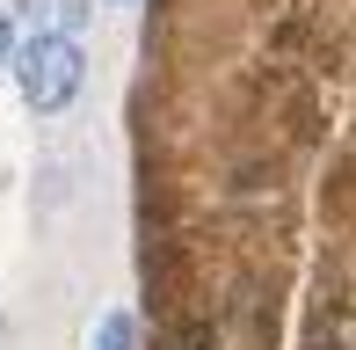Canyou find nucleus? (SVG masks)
<instances>
[{
    "label": "nucleus",
    "mask_w": 356,
    "mask_h": 350,
    "mask_svg": "<svg viewBox=\"0 0 356 350\" xmlns=\"http://www.w3.org/2000/svg\"><path fill=\"white\" fill-rule=\"evenodd\" d=\"M80 73H88L80 37H29L22 59H15V81H22V102L29 109H66L80 95Z\"/></svg>",
    "instance_id": "f257e3e1"
},
{
    "label": "nucleus",
    "mask_w": 356,
    "mask_h": 350,
    "mask_svg": "<svg viewBox=\"0 0 356 350\" xmlns=\"http://www.w3.org/2000/svg\"><path fill=\"white\" fill-rule=\"evenodd\" d=\"M22 15H29L37 37H73V29L95 15V0H22Z\"/></svg>",
    "instance_id": "f03ea898"
},
{
    "label": "nucleus",
    "mask_w": 356,
    "mask_h": 350,
    "mask_svg": "<svg viewBox=\"0 0 356 350\" xmlns=\"http://www.w3.org/2000/svg\"><path fill=\"white\" fill-rule=\"evenodd\" d=\"M160 350H218V336H211V321H175L160 336Z\"/></svg>",
    "instance_id": "7ed1b4c3"
},
{
    "label": "nucleus",
    "mask_w": 356,
    "mask_h": 350,
    "mask_svg": "<svg viewBox=\"0 0 356 350\" xmlns=\"http://www.w3.org/2000/svg\"><path fill=\"white\" fill-rule=\"evenodd\" d=\"M95 350H131V314H102V328H95Z\"/></svg>",
    "instance_id": "20e7f679"
},
{
    "label": "nucleus",
    "mask_w": 356,
    "mask_h": 350,
    "mask_svg": "<svg viewBox=\"0 0 356 350\" xmlns=\"http://www.w3.org/2000/svg\"><path fill=\"white\" fill-rule=\"evenodd\" d=\"M0 66H8V15H0Z\"/></svg>",
    "instance_id": "39448f33"
}]
</instances>
